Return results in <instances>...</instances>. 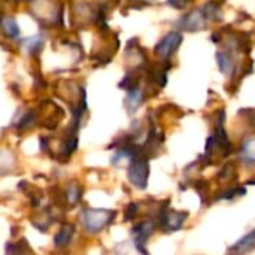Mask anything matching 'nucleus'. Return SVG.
<instances>
[{"label": "nucleus", "mask_w": 255, "mask_h": 255, "mask_svg": "<svg viewBox=\"0 0 255 255\" xmlns=\"http://www.w3.org/2000/svg\"><path fill=\"white\" fill-rule=\"evenodd\" d=\"M115 217H117L115 211L85 208L81 212V223L88 233H100L103 229L112 224Z\"/></svg>", "instance_id": "obj_1"}, {"label": "nucleus", "mask_w": 255, "mask_h": 255, "mask_svg": "<svg viewBox=\"0 0 255 255\" xmlns=\"http://www.w3.org/2000/svg\"><path fill=\"white\" fill-rule=\"evenodd\" d=\"M148 176H149L148 155L139 154L131 157L128 166V181L131 182V185H134L139 190H145L148 184Z\"/></svg>", "instance_id": "obj_2"}, {"label": "nucleus", "mask_w": 255, "mask_h": 255, "mask_svg": "<svg viewBox=\"0 0 255 255\" xmlns=\"http://www.w3.org/2000/svg\"><path fill=\"white\" fill-rule=\"evenodd\" d=\"M188 214L187 212H176V211H169L167 206H163L157 215V226L164 232V233H173L182 229Z\"/></svg>", "instance_id": "obj_3"}, {"label": "nucleus", "mask_w": 255, "mask_h": 255, "mask_svg": "<svg viewBox=\"0 0 255 255\" xmlns=\"http://www.w3.org/2000/svg\"><path fill=\"white\" fill-rule=\"evenodd\" d=\"M181 43H182V34L179 31H170L155 45L154 52L161 60H169L176 52Z\"/></svg>", "instance_id": "obj_4"}, {"label": "nucleus", "mask_w": 255, "mask_h": 255, "mask_svg": "<svg viewBox=\"0 0 255 255\" xmlns=\"http://www.w3.org/2000/svg\"><path fill=\"white\" fill-rule=\"evenodd\" d=\"M206 21H208V16L203 7L193 9L191 12H188L187 15H184L181 19L176 21V27L181 30H187V31H199L206 27Z\"/></svg>", "instance_id": "obj_5"}, {"label": "nucleus", "mask_w": 255, "mask_h": 255, "mask_svg": "<svg viewBox=\"0 0 255 255\" xmlns=\"http://www.w3.org/2000/svg\"><path fill=\"white\" fill-rule=\"evenodd\" d=\"M155 230V224L152 221H140L137 223L133 229H131V235L134 239V245L140 253H148L145 250V244L146 241L152 236Z\"/></svg>", "instance_id": "obj_6"}, {"label": "nucleus", "mask_w": 255, "mask_h": 255, "mask_svg": "<svg viewBox=\"0 0 255 255\" xmlns=\"http://www.w3.org/2000/svg\"><path fill=\"white\" fill-rule=\"evenodd\" d=\"M215 58H217V63H218V69L227 75V76H232L235 73V69H236V63H235V58L230 52H224V51H218L215 54Z\"/></svg>", "instance_id": "obj_7"}, {"label": "nucleus", "mask_w": 255, "mask_h": 255, "mask_svg": "<svg viewBox=\"0 0 255 255\" xmlns=\"http://www.w3.org/2000/svg\"><path fill=\"white\" fill-rule=\"evenodd\" d=\"M75 235V226L73 224H63L61 229L54 236V245L57 248H64L70 244L72 238Z\"/></svg>", "instance_id": "obj_8"}, {"label": "nucleus", "mask_w": 255, "mask_h": 255, "mask_svg": "<svg viewBox=\"0 0 255 255\" xmlns=\"http://www.w3.org/2000/svg\"><path fill=\"white\" fill-rule=\"evenodd\" d=\"M241 160L247 166H255V136L247 139L241 146Z\"/></svg>", "instance_id": "obj_9"}, {"label": "nucleus", "mask_w": 255, "mask_h": 255, "mask_svg": "<svg viewBox=\"0 0 255 255\" xmlns=\"http://www.w3.org/2000/svg\"><path fill=\"white\" fill-rule=\"evenodd\" d=\"M143 102V91L140 87L134 85L128 90L127 97H126V106L130 112H134Z\"/></svg>", "instance_id": "obj_10"}, {"label": "nucleus", "mask_w": 255, "mask_h": 255, "mask_svg": "<svg viewBox=\"0 0 255 255\" xmlns=\"http://www.w3.org/2000/svg\"><path fill=\"white\" fill-rule=\"evenodd\" d=\"M255 250V229L248 233L247 236H244L235 247L229 248V253H250Z\"/></svg>", "instance_id": "obj_11"}, {"label": "nucleus", "mask_w": 255, "mask_h": 255, "mask_svg": "<svg viewBox=\"0 0 255 255\" xmlns=\"http://www.w3.org/2000/svg\"><path fill=\"white\" fill-rule=\"evenodd\" d=\"M1 30H3V33L9 39H15L19 34V27H18L15 18H12V16H3V19H1Z\"/></svg>", "instance_id": "obj_12"}, {"label": "nucleus", "mask_w": 255, "mask_h": 255, "mask_svg": "<svg viewBox=\"0 0 255 255\" xmlns=\"http://www.w3.org/2000/svg\"><path fill=\"white\" fill-rule=\"evenodd\" d=\"M42 45H43V37L40 34L31 36V37H27L22 40V48H25V51L28 54H34V52L40 51Z\"/></svg>", "instance_id": "obj_13"}, {"label": "nucleus", "mask_w": 255, "mask_h": 255, "mask_svg": "<svg viewBox=\"0 0 255 255\" xmlns=\"http://www.w3.org/2000/svg\"><path fill=\"white\" fill-rule=\"evenodd\" d=\"M203 10L208 16V19H212V21H221L223 19V10L220 7V4L217 3H206L203 6Z\"/></svg>", "instance_id": "obj_14"}, {"label": "nucleus", "mask_w": 255, "mask_h": 255, "mask_svg": "<svg viewBox=\"0 0 255 255\" xmlns=\"http://www.w3.org/2000/svg\"><path fill=\"white\" fill-rule=\"evenodd\" d=\"M81 194H82L81 187L76 185V182L70 184V185H69V190H67V193H66V196H64L66 200H67V205H69V206H75V205L81 200Z\"/></svg>", "instance_id": "obj_15"}, {"label": "nucleus", "mask_w": 255, "mask_h": 255, "mask_svg": "<svg viewBox=\"0 0 255 255\" xmlns=\"http://www.w3.org/2000/svg\"><path fill=\"white\" fill-rule=\"evenodd\" d=\"M239 194H247V188L245 187H233V188H229V190L220 193L215 197V200H232V199H235Z\"/></svg>", "instance_id": "obj_16"}, {"label": "nucleus", "mask_w": 255, "mask_h": 255, "mask_svg": "<svg viewBox=\"0 0 255 255\" xmlns=\"http://www.w3.org/2000/svg\"><path fill=\"white\" fill-rule=\"evenodd\" d=\"M137 205L136 203H130L127 208H126V212H124V221H131L136 215H137Z\"/></svg>", "instance_id": "obj_17"}, {"label": "nucleus", "mask_w": 255, "mask_h": 255, "mask_svg": "<svg viewBox=\"0 0 255 255\" xmlns=\"http://www.w3.org/2000/svg\"><path fill=\"white\" fill-rule=\"evenodd\" d=\"M191 0H167V3L172 6V7H176V9H184L190 4Z\"/></svg>", "instance_id": "obj_18"}, {"label": "nucleus", "mask_w": 255, "mask_h": 255, "mask_svg": "<svg viewBox=\"0 0 255 255\" xmlns=\"http://www.w3.org/2000/svg\"><path fill=\"white\" fill-rule=\"evenodd\" d=\"M21 1H22V0H21ZM24 1H28V0H24Z\"/></svg>", "instance_id": "obj_19"}]
</instances>
